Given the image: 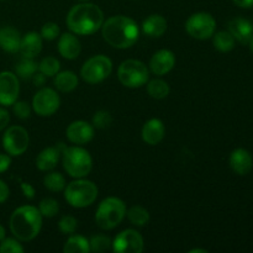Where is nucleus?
<instances>
[{"mask_svg":"<svg viewBox=\"0 0 253 253\" xmlns=\"http://www.w3.org/2000/svg\"><path fill=\"white\" fill-rule=\"evenodd\" d=\"M104 40L115 48H130L137 42L140 29L135 20L124 15H116L106 20L101 26Z\"/></svg>","mask_w":253,"mask_h":253,"instance_id":"1","label":"nucleus"},{"mask_svg":"<svg viewBox=\"0 0 253 253\" xmlns=\"http://www.w3.org/2000/svg\"><path fill=\"white\" fill-rule=\"evenodd\" d=\"M67 26L73 34L81 36L93 35L103 26L104 12L100 7L91 2L77 4L67 15Z\"/></svg>","mask_w":253,"mask_h":253,"instance_id":"2","label":"nucleus"},{"mask_svg":"<svg viewBox=\"0 0 253 253\" xmlns=\"http://www.w3.org/2000/svg\"><path fill=\"white\" fill-rule=\"evenodd\" d=\"M42 215L32 205H22L14 210L10 216V230L19 241H31L40 234Z\"/></svg>","mask_w":253,"mask_h":253,"instance_id":"3","label":"nucleus"},{"mask_svg":"<svg viewBox=\"0 0 253 253\" xmlns=\"http://www.w3.org/2000/svg\"><path fill=\"white\" fill-rule=\"evenodd\" d=\"M62 162L64 170L73 178L86 177L93 168L90 153L79 146L64 147L62 151Z\"/></svg>","mask_w":253,"mask_h":253,"instance_id":"4","label":"nucleus"},{"mask_svg":"<svg viewBox=\"0 0 253 253\" xmlns=\"http://www.w3.org/2000/svg\"><path fill=\"white\" fill-rule=\"evenodd\" d=\"M98 198V187L91 180L77 178L64 188V199L71 207L83 209L93 204Z\"/></svg>","mask_w":253,"mask_h":253,"instance_id":"5","label":"nucleus"},{"mask_svg":"<svg viewBox=\"0 0 253 253\" xmlns=\"http://www.w3.org/2000/svg\"><path fill=\"white\" fill-rule=\"evenodd\" d=\"M126 215V205L121 199L110 197L99 204L95 222L101 230H113L121 224Z\"/></svg>","mask_w":253,"mask_h":253,"instance_id":"6","label":"nucleus"},{"mask_svg":"<svg viewBox=\"0 0 253 253\" xmlns=\"http://www.w3.org/2000/svg\"><path fill=\"white\" fill-rule=\"evenodd\" d=\"M119 81L127 88H140L150 78V72L143 62L137 59H126L118 69Z\"/></svg>","mask_w":253,"mask_h":253,"instance_id":"7","label":"nucleus"},{"mask_svg":"<svg viewBox=\"0 0 253 253\" xmlns=\"http://www.w3.org/2000/svg\"><path fill=\"white\" fill-rule=\"evenodd\" d=\"M113 72V62L104 54L89 58L81 69V76L89 84H98L105 81Z\"/></svg>","mask_w":253,"mask_h":253,"instance_id":"8","label":"nucleus"},{"mask_svg":"<svg viewBox=\"0 0 253 253\" xmlns=\"http://www.w3.org/2000/svg\"><path fill=\"white\" fill-rule=\"evenodd\" d=\"M185 29L193 39L208 40L214 36L216 21L209 12H197L187 20Z\"/></svg>","mask_w":253,"mask_h":253,"instance_id":"9","label":"nucleus"},{"mask_svg":"<svg viewBox=\"0 0 253 253\" xmlns=\"http://www.w3.org/2000/svg\"><path fill=\"white\" fill-rule=\"evenodd\" d=\"M30 137L22 126H10L2 136V147L10 156H21L29 147Z\"/></svg>","mask_w":253,"mask_h":253,"instance_id":"10","label":"nucleus"},{"mask_svg":"<svg viewBox=\"0 0 253 253\" xmlns=\"http://www.w3.org/2000/svg\"><path fill=\"white\" fill-rule=\"evenodd\" d=\"M61 105V99L52 88H42L32 99V109L37 115L47 118L56 113Z\"/></svg>","mask_w":253,"mask_h":253,"instance_id":"11","label":"nucleus"},{"mask_svg":"<svg viewBox=\"0 0 253 253\" xmlns=\"http://www.w3.org/2000/svg\"><path fill=\"white\" fill-rule=\"evenodd\" d=\"M143 237L136 230L127 229L114 239L111 250L116 253H141L143 251Z\"/></svg>","mask_w":253,"mask_h":253,"instance_id":"12","label":"nucleus"},{"mask_svg":"<svg viewBox=\"0 0 253 253\" xmlns=\"http://www.w3.org/2000/svg\"><path fill=\"white\" fill-rule=\"evenodd\" d=\"M20 94V83L16 74L11 72L0 73V105L10 106L17 100Z\"/></svg>","mask_w":253,"mask_h":253,"instance_id":"13","label":"nucleus"},{"mask_svg":"<svg viewBox=\"0 0 253 253\" xmlns=\"http://www.w3.org/2000/svg\"><path fill=\"white\" fill-rule=\"evenodd\" d=\"M67 138L74 145H85L94 137V126L83 120L73 121L66 130Z\"/></svg>","mask_w":253,"mask_h":253,"instance_id":"14","label":"nucleus"},{"mask_svg":"<svg viewBox=\"0 0 253 253\" xmlns=\"http://www.w3.org/2000/svg\"><path fill=\"white\" fill-rule=\"evenodd\" d=\"M175 66V56L169 49H160L150 61L151 72L156 76H165L169 73Z\"/></svg>","mask_w":253,"mask_h":253,"instance_id":"15","label":"nucleus"},{"mask_svg":"<svg viewBox=\"0 0 253 253\" xmlns=\"http://www.w3.org/2000/svg\"><path fill=\"white\" fill-rule=\"evenodd\" d=\"M64 147L66 146L63 143H58L56 147H47L42 150L36 158V167L42 172H48V170L54 169Z\"/></svg>","mask_w":253,"mask_h":253,"instance_id":"16","label":"nucleus"},{"mask_svg":"<svg viewBox=\"0 0 253 253\" xmlns=\"http://www.w3.org/2000/svg\"><path fill=\"white\" fill-rule=\"evenodd\" d=\"M230 167L235 173L240 175L249 174L253 167L252 156L250 155L249 151L244 150V148H237V150L232 151V153L230 155Z\"/></svg>","mask_w":253,"mask_h":253,"instance_id":"17","label":"nucleus"},{"mask_svg":"<svg viewBox=\"0 0 253 253\" xmlns=\"http://www.w3.org/2000/svg\"><path fill=\"white\" fill-rule=\"evenodd\" d=\"M229 32L242 44H249L253 36V24L244 17H236L229 22Z\"/></svg>","mask_w":253,"mask_h":253,"instance_id":"18","label":"nucleus"},{"mask_svg":"<svg viewBox=\"0 0 253 253\" xmlns=\"http://www.w3.org/2000/svg\"><path fill=\"white\" fill-rule=\"evenodd\" d=\"M82 44L81 41L77 39L74 34H66L62 35L58 40V52L63 58L66 59H76L81 54Z\"/></svg>","mask_w":253,"mask_h":253,"instance_id":"19","label":"nucleus"},{"mask_svg":"<svg viewBox=\"0 0 253 253\" xmlns=\"http://www.w3.org/2000/svg\"><path fill=\"white\" fill-rule=\"evenodd\" d=\"M166 133L165 125L160 119H151L147 123L143 125L142 127V140L145 141L147 145L155 146L158 145L161 141L163 140Z\"/></svg>","mask_w":253,"mask_h":253,"instance_id":"20","label":"nucleus"},{"mask_svg":"<svg viewBox=\"0 0 253 253\" xmlns=\"http://www.w3.org/2000/svg\"><path fill=\"white\" fill-rule=\"evenodd\" d=\"M20 53L25 58H35L42 51V37L37 32H27L20 42Z\"/></svg>","mask_w":253,"mask_h":253,"instance_id":"21","label":"nucleus"},{"mask_svg":"<svg viewBox=\"0 0 253 253\" xmlns=\"http://www.w3.org/2000/svg\"><path fill=\"white\" fill-rule=\"evenodd\" d=\"M20 42H21V36L16 29L11 26H5L0 29V47L4 51L14 53L20 48Z\"/></svg>","mask_w":253,"mask_h":253,"instance_id":"22","label":"nucleus"},{"mask_svg":"<svg viewBox=\"0 0 253 253\" xmlns=\"http://www.w3.org/2000/svg\"><path fill=\"white\" fill-rule=\"evenodd\" d=\"M142 31L150 37H161L167 31V20L162 15H150L142 22Z\"/></svg>","mask_w":253,"mask_h":253,"instance_id":"23","label":"nucleus"},{"mask_svg":"<svg viewBox=\"0 0 253 253\" xmlns=\"http://www.w3.org/2000/svg\"><path fill=\"white\" fill-rule=\"evenodd\" d=\"M54 86L62 93H69L78 86V77L74 72H58L54 76Z\"/></svg>","mask_w":253,"mask_h":253,"instance_id":"24","label":"nucleus"},{"mask_svg":"<svg viewBox=\"0 0 253 253\" xmlns=\"http://www.w3.org/2000/svg\"><path fill=\"white\" fill-rule=\"evenodd\" d=\"M64 253H88L90 252V245L86 237L81 235H72L63 246Z\"/></svg>","mask_w":253,"mask_h":253,"instance_id":"25","label":"nucleus"},{"mask_svg":"<svg viewBox=\"0 0 253 253\" xmlns=\"http://www.w3.org/2000/svg\"><path fill=\"white\" fill-rule=\"evenodd\" d=\"M169 91V85H168L167 82L162 81V79H153L147 84L148 95L153 99H157V100L167 98Z\"/></svg>","mask_w":253,"mask_h":253,"instance_id":"26","label":"nucleus"},{"mask_svg":"<svg viewBox=\"0 0 253 253\" xmlns=\"http://www.w3.org/2000/svg\"><path fill=\"white\" fill-rule=\"evenodd\" d=\"M127 217L132 225L145 226L150 221V212L146 208L141 207V205H133L127 211Z\"/></svg>","mask_w":253,"mask_h":253,"instance_id":"27","label":"nucleus"},{"mask_svg":"<svg viewBox=\"0 0 253 253\" xmlns=\"http://www.w3.org/2000/svg\"><path fill=\"white\" fill-rule=\"evenodd\" d=\"M215 48L220 52H230L235 47V39L229 31H220L212 39Z\"/></svg>","mask_w":253,"mask_h":253,"instance_id":"28","label":"nucleus"},{"mask_svg":"<svg viewBox=\"0 0 253 253\" xmlns=\"http://www.w3.org/2000/svg\"><path fill=\"white\" fill-rule=\"evenodd\" d=\"M39 69V64L34 61V58H22L15 67L17 77L22 79L31 78Z\"/></svg>","mask_w":253,"mask_h":253,"instance_id":"29","label":"nucleus"},{"mask_svg":"<svg viewBox=\"0 0 253 253\" xmlns=\"http://www.w3.org/2000/svg\"><path fill=\"white\" fill-rule=\"evenodd\" d=\"M43 184L49 192H61L66 188V178L58 172H51L43 178Z\"/></svg>","mask_w":253,"mask_h":253,"instance_id":"30","label":"nucleus"},{"mask_svg":"<svg viewBox=\"0 0 253 253\" xmlns=\"http://www.w3.org/2000/svg\"><path fill=\"white\" fill-rule=\"evenodd\" d=\"M61 69V63L54 57H44L39 63V71L46 77H54Z\"/></svg>","mask_w":253,"mask_h":253,"instance_id":"31","label":"nucleus"},{"mask_svg":"<svg viewBox=\"0 0 253 253\" xmlns=\"http://www.w3.org/2000/svg\"><path fill=\"white\" fill-rule=\"evenodd\" d=\"M39 210L42 216L44 217H53L58 214L59 211V203L53 198H46L41 200L39 205Z\"/></svg>","mask_w":253,"mask_h":253,"instance_id":"32","label":"nucleus"},{"mask_svg":"<svg viewBox=\"0 0 253 253\" xmlns=\"http://www.w3.org/2000/svg\"><path fill=\"white\" fill-rule=\"evenodd\" d=\"M89 245H90V252H106L111 250L113 241L104 235H95L90 239Z\"/></svg>","mask_w":253,"mask_h":253,"instance_id":"33","label":"nucleus"},{"mask_svg":"<svg viewBox=\"0 0 253 253\" xmlns=\"http://www.w3.org/2000/svg\"><path fill=\"white\" fill-rule=\"evenodd\" d=\"M58 227L62 234L72 235L76 232L77 227H78V220L74 216H71V215H64L59 220Z\"/></svg>","mask_w":253,"mask_h":253,"instance_id":"34","label":"nucleus"},{"mask_svg":"<svg viewBox=\"0 0 253 253\" xmlns=\"http://www.w3.org/2000/svg\"><path fill=\"white\" fill-rule=\"evenodd\" d=\"M113 123L110 113L106 110H99L93 116V125L96 128H106Z\"/></svg>","mask_w":253,"mask_h":253,"instance_id":"35","label":"nucleus"},{"mask_svg":"<svg viewBox=\"0 0 253 253\" xmlns=\"http://www.w3.org/2000/svg\"><path fill=\"white\" fill-rule=\"evenodd\" d=\"M24 247L15 239H4L0 244V253H22Z\"/></svg>","mask_w":253,"mask_h":253,"instance_id":"36","label":"nucleus"},{"mask_svg":"<svg viewBox=\"0 0 253 253\" xmlns=\"http://www.w3.org/2000/svg\"><path fill=\"white\" fill-rule=\"evenodd\" d=\"M59 36V27L54 22H46L41 29V37L47 41H53Z\"/></svg>","mask_w":253,"mask_h":253,"instance_id":"37","label":"nucleus"},{"mask_svg":"<svg viewBox=\"0 0 253 253\" xmlns=\"http://www.w3.org/2000/svg\"><path fill=\"white\" fill-rule=\"evenodd\" d=\"M12 109H14V114L19 119H29L30 115H31V106L29 105V103L26 101H15L12 104Z\"/></svg>","mask_w":253,"mask_h":253,"instance_id":"38","label":"nucleus"},{"mask_svg":"<svg viewBox=\"0 0 253 253\" xmlns=\"http://www.w3.org/2000/svg\"><path fill=\"white\" fill-rule=\"evenodd\" d=\"M10 165H11V157H10V155L0 153V173L6 172L9 169Z\"/></svg>","mask_w":253,"mask_h":253,"instance_id":"39","label":"nucleus"},{"mask_svg":"<svg viewBox=\"0 0 253 253\" xmlns=\"http://www.w3.org/2000/svg\"><path fill=\"white\" fill-rule=\"evenodd\" d=\"M21 190L22 194L27 198V199H34L35 198V188L32 187L30 183H21Z\"/></svg>","mask_w":253,"mask_h":253,"instance_id":"40","label":"nucleus"},{"mask_svg":"<svg viewBox=\"0 0 253 253\" xmlns=\"http://www.w3.org/2000/svg\"><path fill=\"white\" fill-rule=\"evenodd\" d=\"M10 123V114L5 109L0 108V131L4 130Z\"/></svg>","mask_w":253,"mask_h":253,"instance_id":"41","label":"nucleus"},{"mask_svg":"<svg viewBox=\"0 0 253 253\" xmlns=\"http://www.w3.org/2000/svg\"><path fill=\"white\" fill-rule=\"evenodd\" d=\"M9 194H10L9 187L6 185V183L2 182V180L0 179V204L6 202L7 198H9Z\"/></svg>","mask_w":253,"mask_h":253,"instance_id":"42","label":"nucleus"},{"mask_svg":"<svg viewBox=\"0 0 253 253\" xmlns=\"http://www.w3.org/2000/svg\"><path fill=\"white\" fill-rule=\"evenodd\" d=\"M32 82H34V84L36 86H42L44 83H46V76H44L43 73H35L34 76H32Z\"/></svg>","mask_w":253,"mask_h":253,"instance_id":"43","label":"nucleus"},{"mask_svg":"<svg viewBox=\"0 0 253 253\" xmlns=\"http://www.w3.org/2000/svg\"><path fill=\"white\" fill-rule=\"evenodd\" d=\"M237 6L244 7V9H250L253 7V0H232Z\"/></svg>","mask_w":253,"mask_h":253,"instance_id":"44","label":"nucleus"},{"mask_svg":"<svg viewBox=\"0 0 253 253\" xmlns=\"http://www.w3.org/2000/svg\"><path fill=\"white\" fill-rule=\"evenodd\" d=\"M5 239V229L1 224H0V242Z\"/></svg>","mask_w":253,"mask_h":253,"instance_id":"45","label":"nucleus"},{"mask_svg":"<svg viewBox=\"0 0 253 253\" xmlns=\"http://www.w3.org/2000/svg\"><path fill=\"white\" fill-rule=\"evenodd\" d=\"M198 252L208 253L207 250H203V249H194V250H190V251H189V253H198Z\"/></svg>","mask_w":253,"mask_h":253,"instance_id":"46","label":"nucleus"},{"mask_svg":"<svg viewBox=\"0 0 253 253\" xmlns=\"http://www.w3.org/2000/svg\"><path fill=\"white\" fill-rule=\"evenodd\" d=\"M249 44H250V48H251V51L253 52V36L251 37V40L249 41Z\"/></svg>","mask_w":253,"mask_h":253,"instance_id":"47","label":"nucleus"},{"mask_svg":"<svg viewBox=\"0 0 253 253\" xmlns=\"http://www.w3.org/2000/svg\"><path fill=\"white\" fill-rule=\"evenodd\" d=\"M81 1H89V0H81Z\"/></svg>","mask_w":253,"mask_h":253,"instance_id":"48","label":"nucleus"}]
</instances>
